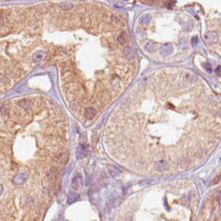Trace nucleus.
<instances>
[{
    "label": "nucleus",
    "instance_id": "nucleus-1",
    "mask_svg": "<svg viewBox=\"0 0 221 221\" xmlns=\"http://www.w3.org/2000/svg\"><path fill=\"white\" fill-rule=\"evenodd\" d=\"M170 168V165L167 161L165 160H158L155 164V169L157 172H165L168 171Z\"/></svg>",
    "mask_w": 221,
    "mask_h": 221
},
{
    "label": "nucleus",
    "instance_id": "nucleus-2",
    "mask_svg": "<svg viewBox=\"0 0 221 221\" xmlns=\"http://www.w3.org/2000/svg\"><path fill=\"white\" fill-rule=\"evenodd\" d=\"M96 115V110L93 107H88L84 110V116L88 119H92Z\"/></svg>",
    "mask_w": 221,
    "mask_h": 221
},
{
    "label": "nucleus",
    "instance_id": "nucleus-3",
    "mask_svg": "<svg viewBox=\"0 0 221 221\" xmlns=\"http://www.w3.org/2000/svg\"><path fill=\"white\" fill-rule=\"evenodd\" d=\"M28 179V175L26 174H20L16 175L14 179V183L17 186H20L21 184H23Z\"/></svg>",
    "mask_w": 221,
    "mask_h": 221
},
{
    "label": "nucleus",
    "instance_id": "nucleus-4",
    "mask_svg": "<svg viewBox=\"0 0 221 221\" xmlns=\"http://www.w3.org/2000/svg\"><path fill=\"white\" fill-rule=\"evenodd\" d=\"M160 52L164 56H169L172 52H174V47L170 43H166L164 44L163 46H161L160 48Z\"/></svg>",
    "mask_w": 221,
    "mask_h": 221
},
{
    "label": "nucleus",
    "instance_id": "nucleus-5",
    "mask_svg": "<svg viewBox=\"0 0 221 221\" xmlns=\"http://www.w3.org/2000/svg\"><path fill=\"white\" fill-rule=\"evenodd\" d=\"M117 40H118V43H119V44H121V45L126 44V43H127V33H126L125 31L121 32V33L119 34V37H118Z\"/></svg>",
    "mask_w": 221,
    "mask_h": 221
},
{
    "label": "nucleus",
    "instance_id": "nucleus-6",
    "mask_svg": "<svg viewBox=\"0 0 221 221\" xmlns=\"http://www.w3.org/2000/svg\"><path fill=\"white\" fill-rule=\"evenodd\" d=\"M46 57V53L44 52H37L33 57L34 60L36 61V62H38V61H41L43 60V58H45Z\"/></svg>",
    "mask_w": 221,
    "mask_h": 221
},
{
    "label": "nucleus",
    "instance_id": "nucleus-7",
    "mask_svg": "<svg viewBox=\"0 0 221 221\" xmlns=\"http://www.w3.org/2000/svg\"><path fill=\"white\" fill-rule=\"evenodd\" d=\"M86 154V150H85V147L83 145H80L78 147V150H77V157L78 158H82Z\"/></svg>",
    "mask_w": 221,
    "mask_h": 221
},
{
    "label": "nucleus",
    "instance_id": "nucleus-8",
    "mask_svg": "<svg viewBox=\"0 0 221 221\" xmlns=\"http://www.w3.org/2000/svg\"><path fill=\"white\" fill-rule=\"evenodd\" d=\"M80 184H81V177H80V175H76L72 180V185L75 188H78Z\"/></svg>",
    "mask_w": 221,
    "mask_h": 221
},
{
    "label": "nucleus",
    "instance_id": "nucleus-9",
    "mask_svg": "<svg viewBox=\"0 0 221 221\" xmlns=\"http://www.w3.org/2000/svg\"><path fill=\"white\" fill-rule=\"evenodd\" d=\"M150 19H151L150 15H149V14H145V15H143V16L140 19V23H141V24H142V25H145V24H148V23L150 22Z\"/></svg>",
    "mask_w": 221,
    "mask_h": 221
},
{
    "label": "nucleus",
    "instance_id": "nucleus-10",
    "mask_svg": "<svg viewBox=\"0 0 221 221\" xmlns=\"http://www.w3.org/2000/svg\"><path fill=\"white\" fill-rule=\"evenodd\" d=\"M58 6L61 10H65V11H68L73 7V5L69 3H61V4H59Z\"/></svg>",
    "mask_w": 221,
    "mask_h": 221
},
{
    "label": "nucleus",
    "instance_id": "nucleus-11",
    "mask_svg": "<svg viewBox=\"0 0 221 221\" xmlns=\"http://www.w3.org/2000/svg\"><path fill=\"white\" fill-rule=\"evenodd\" d=\"M145 49H146V51L147 52H155L156 51V46H155V44H153V43H148V44H146V46H145Z\"/></svg>",
    "mask_w": 221,
    "mask_h": 221
},
{
    "label": "nucleus",
    "instance_id": "nucleus-12",
    "mask_svg": "<svg viewBox=\"0 0 221 221\" xmlns=\"http://www.w3.org/2000/svg\"><path fill=\"white\" fill-rule=\"evenodd\" d=\"M197 42H198V38H197V37H194V38L192 39V44H193V45L196 44V43H197Z\"/></svg>",
    "mask_w": 221,
    "mask_h": 221
},
{
    "label": "nucleus",
    "instance_id": "nucleus-13",
    "mask_svg": "<svg viewBox=\"0 0 221 221\" xmlns=\"http://www.w3.org/2000/svg\"><path fill=\"white\" fill-rule=\"evenodd\" d=\"M205 67H206V69L209 71V72H211L212 71V68H211V66H210V65H208V64H206L205 65Z\"/></svg>",
    "mask_w": 221,
    "mask_h": 221
},
{
    "label": "nucleus",
    "instance_id": "nucleus-14",
    "mask_svg": "<svg viewBox=\"0 0 221 221\" xmlns=\"http://www.w3.org/2000/svg\"><path fill=\"white\" fill-rule=\"evenodd\" d=\"M3 191H4V188H3V186L1 185V184H0V195L3 193Z\"/></svg>",
    "mask_w": 221,
    "mask_h": 221
},
{
    "label": "nucleus",
    "instance_id": "nucleus-15",
    "mask_svg": "<svg viewBox=\"0 0 221 221\" xmlns=\"http://www.w3.org/2000/svg\"><path fill=\"white\" fill-rule=\"evenodd\" d=\"M219 72H220V66H218L217 68V73H218V75H219Z\"/></svg>",
    "mask_w": 221,
    "mask_h": 221
}]
</instances>
